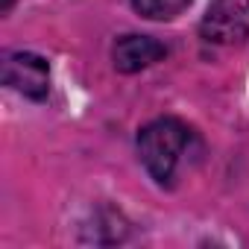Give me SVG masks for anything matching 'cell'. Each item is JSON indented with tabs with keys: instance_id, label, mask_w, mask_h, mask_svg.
Here are the masks:
<instances>
[{
	"instance_id": "obj_1",
	"label": "cell",
	"mask_w": 249,
	"mask_h": 249,
	"mask_svg": "<svg viewBox=\"0 0 249 249\" xmlns=\"http://www.w3.org/2000/svg\"><path fill=\"white\" fill-rule=\"evenodd\" d=\"M188 144H191V129L176 117H159L138 132L141 161L159 185H170L176 179Z\"/></svg>"
},
{
	"instance_id": "obj_2",
	"label": "cell",
	"mask_w": 249,
	"mask_h": 249,
	"mask_svg": "<svg viewBox=\"0 0 249 249\" xmlns=\"http://www.w3.org/2000/svg\"><path fill=\"white\" fill-rule=\"evenodd\" d=\"M199 33L208 44H243L249 38V0H211Z\"/></svg>"
},
{
	"instance_id": "obj_3",
	"label": "cell",
	"mask_w": 249,
	"mask_h": 249,
	"mask_svg": "<svg viewBox=\"0 0 249 249\" xmlns=\"http://www.w3.org/2000/svg\"><path fill=\"white\" fill-rule=\"evenodd\" d=\"M3 82L30 100H44L50 91V68L36 53H9L3 59Z\"/></svg>"
},
{
	"instance_id": "obj_4",
	"label": "cell",
	"mask_w": 249,
	"mask_h": 249,
	"mask_svg": "<svg viewBox=\"0 0 249 249\" xmlns=\"http://www.w3.org/2000/svg\"><path fill=\"white\" fill-rule=\"evenodd\" d=\"M164 56H167L164 44H159L150 36H123V38L114 41V50H111L114 68L120 73H138V71L156 65Z\"/></svg>"
},
{
	"instance_id": "obj_5",
	"label": "cell",
	"mask_w": 249,
	"mask_h": 249,
	"mask_svg": "<svg viewBox=\"0 0 249 249\" xmlns=\"http://www.w3.org/2000/svg\"><path fill=\"white\" fill-rule=\"evenodd\" d=\"M132 6L150 21H173L191 6V0H132Z\"/></svg>"
}]
</instances>
